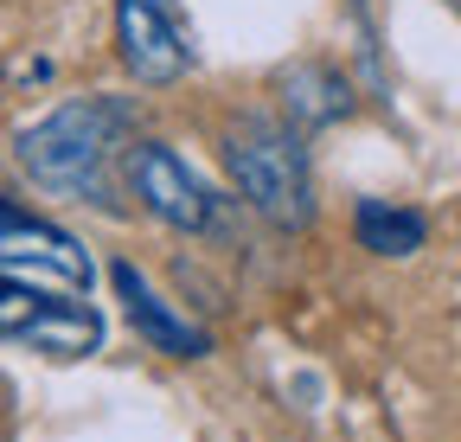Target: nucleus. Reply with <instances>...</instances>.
<instances>
[{"label":"nucleus","mask_w":461,"mask_h":442,"mask_svg":"<svg viewBox=\"0 0 461 442\" xmlns=\"http://www.w3.org/2000/svg\"><path fill=\"white\" fill-rule=\"evenodd\" d=\"M135 135L129 103L115 96H77L65 109H51L45 122L20 129V167L51 186V193H71L90 205H115L109 193V160L122 154V141Z\"/></svg>","instance_id":"f257e3e1"},{"label":"nucleus","mask_w":461,"mask_h":442,"mask_svg":"<svg viewBox=\"0 0 461 442\" xmlns=\"http://www.w3.org/2000/svg\"><path fill=\"white\" fill-rule=\"evenodd\" d=\"M224 167L238 193L269 218L276 231H308L314 218V167L302 135L276 116H238L224 135Z\"/></svg>","instance_id":"f03ea898"},{"label":"nucleus","mask_w":461,"mask_h":442,"mask_svg":"<svg viewBox=\"0 0 461 442\" xmlns=\"http://www.w3.org/2000/svg\"><path fill=\"white\" fill-rule=\"evenodd\" d=\"M0 327H7L14 347H32L45 359H90L103 347V320H96V308H84V295L26 289V283H7Z\"/></svg>","instance_id":"7ed1b4c3"},{"label":"nucleus","mask_w":461,"mask_h":442,"mask_svg":"<svg viewBox=\"0 0 461 442\" xmlns=\"http://www.w3.org/2000/svg\"><path fill=\"white\" fill-rule=\"evenodd\" d=\"M0 269H7V283H26V289H58V295L90 289V250L71 231L26 218L20 205L0 212Z\"/></svg>","instance_id":"20e7f679"},{"label":"nucleus","mask_w":461,"mask_h":442,"mask_svg":"<svg viewBox=\"0 0 461 442\" xmlns=\"http://www.w3.org/2000/svg\"><path fill=\"white\" fill-rule=\"evenodd\" d=\"M129 186H135L141 212L173 225V231H212V218H218V199L205 193V180L167 141H135L129 148Z\"/></svg>","instance_id":"39448f33"},{"label":"nucleus","mask_w":461,"mask_h":442,"mask_svg":"<svg viewBox=\"0 0 461 442\" xmlns=\"http://www.w3.org/2000/svg\"><path fill=\"white\" fill-rule=\"evenodd\" d=\"M115 51H122L129 77L154 90L186 71V45H180L167 0H115Z\"/></svg>","instance_id":"423d86ee"},{"label":"nucleus","mask_w":461,"mask_h":442,"mask_svg":"<svg viewBox=\"0 0 461 442\" xmlns=\"http://www.w3.org/2000/svg\"><path fill=\"white\" fill-rule=\"evenodd\" d=\"M109 283H115V295H122V308H129V320H135V334H141L154 353H167V359H199V353H212V340L154 295V283H148V275H141L129 257L109 263Z\"/></svg>","instance_id":"0eeeda50"},{"label":"nucleus","mask_w":461,"mask_h":442,"mask_svg":"<svg viewBox=\"0 0 461 442\" xmlns=\"http://www.w3.org/2000/svg\"><path fill=\"white\" fill-rule=\"evenodd\" d=\"M353 231H359V244H366L372 257H411V250H423V238H429L423 212H411V205H384V199H366V205H359Z\"/></svg>","instance_id":"6e6552de"}]
</instances>
